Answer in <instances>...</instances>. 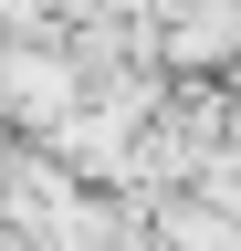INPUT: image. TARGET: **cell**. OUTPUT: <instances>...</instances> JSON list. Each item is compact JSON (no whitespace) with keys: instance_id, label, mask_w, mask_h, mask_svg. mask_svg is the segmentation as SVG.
<instances>
[{"instance_id":"obj_1","label":"cell","mask_w":241,"mask_h":251,"mask_svg":"<svg viewBox=\"0 0 241 251\" xmlns=\"http://www.w3.org/2000/svg\"><path fill=\"white\" fill-rule=\"evenodd\" d=\"M74 94H84V74L53 31H0V126L11 136H53L74 115Z\"/></svg>"},{"instance_id":"obj_2","label":"cell","mask_w":241,"mask_h":251,"mask_svg":"<svg viewBox=\"0 0 241 251\" xmlns=\"http://www.w3.org/2000/svg\"><path fill=\"white\" fill-rule=\"evenodd\" d=\"M231 251H241V209H231Z\"/></svg>"}]
</instances>
